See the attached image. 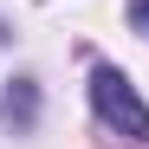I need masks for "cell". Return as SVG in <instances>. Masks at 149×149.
Returning <instances> with one entry per match:
<instances>
[{
  "instance_id": "6da1fadb",
  "label": "cell",
  "mask_w": 149,
  "mask_h": 149,
  "mask_svg": "<svg viewBox=\"0 0 149 149\" xmlns=\"http://www.w3.org/2000/svg\"><path fill=\"white\" fill-rule=\"evenodd\" d=\"M91 104H97V117H104L117 136H130L136 149H149V104L136 97V84L123 78L117 65H91Z\"/></svg>"
},
{
  "instance_id": "7a4b0ae2",
  "label": "cell",
  "mask_w": 149,
  "mask_h": 149,
  "mask_svg": "<svg viewBox=\"0 0 149 149\" xmlns=\"http://www.w3.org/2000/svg\"><path fill=\"white\" fill-rule=\"evenodd\" d=\"M136 19H143V26H149V7H143V13H136Z\"/></svg>"
}]
</instances>
